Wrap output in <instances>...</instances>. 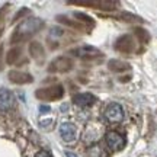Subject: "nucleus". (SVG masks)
<instances>
[{"label":"nucleus","instance_id":"f257e3e1","mask_svg":"<svg viewBox=\"0 0 157 157\" xmlns=\"http://www.w3.org/2000/svg\"><path fill=\"white\" fill-rule=\"evenodd\" d=\"M44 25V22L38 19V17H29V19H25L19 26L16 28L15 34L12 36V42H21V41H25L28 39L29 36H32L35 32H38V29Z\"/></svg>","mask_w":157,"mask_h":157},{"label":"nucleus","instance_id":"f03ea898","mask_svg":"<svg viewBox=\"0 0 157 157\" xmlns=\"http://www.w3.org/2000/svg\"><path fill=\"white\" fill-rule=\"evenodd\" d=\"M103 117H105V119H106L109 124H119L124 121L125 112H124V108L121 106L119 103L113 102V103H109L106 106Z\"/></svg>","mask_w":157,"mask_h":157},{"label":"nucleus","instance_id":"7ed1b4c3","mask_svg":"<svg viewBox=\"0 0 157 157\" xmlns=\"http://www.w3.org/2000/svg\"><path fill=\"white\" fill-rule=\"evenodd\" d=\"M105 141H106V146L109 147V150H112V151H121L125 147V138L117 131H108L105 135Z\"/></svg>","mask_w":157,"mask_h":157},{"label":"nucleus","instance_id":"20e7f679","mask_svg":"<svg viewBox=\"0 0 157 157\" xmlns=\"http://www.w3.org/2000/svg\"><path fill=\"white\" fill-rule=\"evenodd\" d=\"M64 93L61 86H56V87H48V89H41L36 90V98L42 99V101H54V99H60Z\"/></svg>","mask_w":157,"mask_h":157},{"label":"nucleus","instance_id":"39448f33","mask_svg":"<svg viewBox=\"0 0 157 157\" xmlns=\"http://www.w3.org/2000/svg\"><path fill=\"white\" fill-rule=\"evenodd\" d=\"M60 135H61V138L66 143H71V141L76 140V137H77V128H76V125L71 122H63L60 125Z\"/></svg>","mask_w":157,"mask_h":157},{"label":"nucleus","instance_id":"423d86ee","mask_svg":"<svg viewBox=\"0 0 157 157\" xmlns=\"http://www.w3.org/2000/svg\"><path fill=\"white\" fill-rule=\"evenodd\" d=\"M115 48L118 51H121V52H125V54H129V52H132L135 48V42L132 36H129V35H124L121 38L117 41V44H115Z\"/></svg>","mask_w":157,"mask_h":157},{"label":"nucleus","instance_id":"0eeeda50","mask_svg":"<svg viewBox=\"0 0 157 157\" xmlns=\"http://www.w3.org/2000/svg\"><path fill=\"white\" fill-rule=\"evenodd\" d=\"M96 101H98V98L92 93H77L73 96V102L80 108L92 106L96 103Z\"/></svg>","mask_w":157,"mask_h":157},{"label":"nucleus","instance_id":"6e6552de","mask_svg":"<svg viewBox=\"0 0 157 157\" xmlns=\"http://www.w3.org/2000/svg\"><path fill=\"white\" fill-rule=\"evenodd\" d=\"M71 66H73L71 60H68L67 57H60L56 61L51 63L50 71H68L71 68Z\"/></svg>","mask_w":157,"mask_h":157},{"label":"nucleus","instance_id":"1a4fd4ad","mask_svg":"<svg viewBox=\"0 0 157 157\" xmlns=\"http://www.w3.org/2000/svg\"><path fill=\"white\" fill-rule=\"evenodd\" d=\"M13 95L10 90L0 89V111H9L13 106Z\"/></svg>","mask_w":157,"mask_h":157},{"label":"nucleus","instance_id":"9d476101","mask_svg":"<svg viewBox=\"0 0 157 157\" xmlns=\"http://www.w3.org/2000/svg\"><path fill=\"white\" fill-rule=\"evenodd\" d=\"M71 52L77 57H93V56H99V54H102L98 48H95V47H87V45H86V47H78V48L73 50Z\"/></svg>","mask_w":157,"mask_h":157},{"label":"nucleus","instance_id":"9b49d317","mask_svg":"<svg viewBox=\"0 0 157 157\" xmlns=\"http://www.w3.org/2000/svg\"><path fill=\"white\" fill-rule=\"evenodd\" d=\"M9 77H10V82L19 83V84L31 83V82H32V76H31V74L21 73V71H10V73H9Z\"/></svg>","mask_w":157,"mask_h":157},{"label":"nucleus","instance_id":"f8f14e48","mask_svg":"<svg viewBox=\"0 0 157 157\" xmlns=\"http://www.w3.org/2000/svg\"><path fill=\"white\" fill-rule=\"evenodd\" d=\"M74 5H86V6H96V9H113L115 2H74Z\"/></svg>","mask_w":157,"mask_h":157},{"label":"nucleus","instance_id":"ddd939ff","mask_svg":"<svg viewBox=\"0 0 157 157\" xmlns=\"http://www.w3.org/2000/svg\"><path fill=\"white\" fill-rule=\"evenodd\" d=\"M134 34H135V36H137V39H138L140 42H143V44H148V42H150V39H151L150 34H148L144 28H135Z\"/></svg>","mask_w":157,"mask_h":157},{"label":"nucleus","instance_id":"4468645a","mask_svg":"<svg viewBox=\"0 0 157 157\" xmlns=\"http://www.w3.org/2000/svg\"><path fill=\"white\" fill-rule=\"evenodd\" d=\"M109 68L112 71H125V70H129V64L119 61V60H111L109 61Z\"/></svg>","mask_w":157,"mask_h":157},{"label":"nucleus","instance_id":"2eb2a0df","mask_svg":"<svg viewBox=\"0 0 157 157\" xmlns=\"http://www.w3.org/2000/svg\"><path fill=\"white\" fill-rule=\"evenodd\" d=\"M89 156L90 157H102L103 153H102L101 146H92L89 148Z\"/></svg>","mask_w":157,"mask_h":157},{"label":"nucleus","instance_id":"dca6fc26","mask_svg":"<svg viewBox=\"0 0 157 157\" xmlns=\"http://www.w3.org/2000/svg\"><path fill=\"white\" fill-rule=\"evenodd\" d=\"M121 17H124V21H128V22H143V19L138 16H135V15H131V13H122Z\"/></svg>","mask_w":157,"mask_h":157},{"label":"nucleus","instance_id":"f3484780","mask_svg":"<svg viewBox=\"0 0 157 157\" xmlns=\"http://www.w3.org/2000/svg\"><path fill=\"white\" fill-rule=\"evenodd\" d=\"M35 157H52V156H51L47 150H41V151H38L36 154H35Z\"/></svg>","mask_w":157,"mask_h":157},{"label":"nucleus","instance_id":"a211bd4d","mask_svg":"<svg viewBox=\"0 0 157 157\" xmlns=\"http://www.w3.org/2000/svg\"><path fill=\"white\" fill-rule=\"evenodd\" d=\"M3 9L0 10V35H2V31H3V26H5V21H3V17H2V15H3Z\"/></svg>","mask_w":157,"mask_h":157},{"label":"nucleus","instance_id":"6ab92c4d","mask_svg":"<svg viewBox=\"0 0 157 157\" xmlns=\"http://www.w3.org/2000/svg\"><path fill=\"white\" fill-rule=\"evenodd\" d=\"M39 111L42 113H47V112H50V106H41L39 108Z\"/></svg>","mask_w":157,"mask_h":157},{"label":"nucleus","instance_id":"aec40b11","mask_svg":"<svg viewBox=\"0 0 157 157\" xmlns=\"http://www.w3.org/2000/svg\"><path fill=\"white\" fill-rule=\"evenodd\" d=\"M66 157H78L77 154H74V153H71V151H67L66 153Z\"/></svg>","mask_w":157,"mask_h":157}]
</instances>
